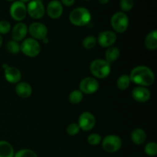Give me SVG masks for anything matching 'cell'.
Segmentation results:
<instances>
[{"label": "cell", "instance_id": "4", "mask_svg": "<svg viewBox=\"0 0 157 157\" xmlns=\"http://www.w3.org/2000/svg\"><path fill=\"white\" fill-rule=\"evenodd\" d=\"M110 24L115 32L124 33L128 29L129 18L125 12H117L112 15Z\"/></svg>", "mask_w": 157, "mask_h": 157}, {"label": "cell", "instance_id": "24", "mask_svg": "<svg viewBox=\"0 0 157 157\" xmlns=\"http://www.w3.org/2000/svg\"><path fill=\"white\" fill-rule=\"evenodd\" d=\"M97 38L93 35H89L87 36L84 40H83V47L87 50H90V49L94 48L97 44Z\"/></svg>", "mask_w": 157, "mask_h": 157}, {"label": "cell", "instance_id": "11", "mask_svg": "<svg viewBox=\"0 0 157 157\" xmlns=\"http://www.w3.org/2000/svg\"><path fill=\"white\" fill-rule=\"evenodd\" d=\"M78 126L84 131H89L94 127L96 119L90 112H84L81 113L78 119Z\"/></svg>", "mask_w": 157, "mask_h": 157}, {"label": "cell", "instance_id": "2", "mask_svg": "<svg viewBox=\"0 0 157 157\" xmlns=\"http://www.w3.org/2000/svg\"><path fill=\"white\" fill-rule=\"evenodd\" d=\"M91 14L84 7H78L73 9L69 15V21L75 26H84L90 23Z\"/></svg>", "mask_w": 157, "mask_h": 157}, {"label": "cell", "instance_id": "21", "mask_svg": "<svg viewBox=\"0 0 157 157\" xmlns=\"http://www.w3.org/2000/svg\"><path fill=\"white\" fill-rule=\"evenodd\" d=\"M120 55H121V52L119 48L115 46H111V47H109L106 51L105 60L110 64L116 61L119 58Z\"/></svg>", "mask_w": 157, "mask_h": 157}, {"label": "cell", "instance_id": "27", "mask_svg": "<svg viewBox=\"0 0 157 157\" xmlns=\"http://www.w3.org/2000/svg\"><path fill=\"white\" fill-rule=\"evenodd\" d=\"M134 6V1L133 0H121L120 2V7L123 12H130Z\"/></svg>", "mask_w": 157, "mask_h": 157}, {"label": "cell", "instance_id": "16", "mask_svg": "<svg viewBox=\"0 0 157 157\" xmlns=\"http://www.w3.org/2000/svg\"><path fill=\"white\" fill-rule=\"evenodd\" d=\"M28 34V26L25 23L18 22L13 27L12 30V38L15 41H21L24 39Z\"/></svg>", "mask_w": 157, "mask_h": 157}, {"label": "cell", "instance_id": "38", "mask_svg": "<svg viewBox=\"0 0 157 157\" xmlns=\"http://www.w3.org/2000/svg\"><path fill=\"white\" fill-rule=\"evenodd\" d=\"M86 1H90V0H86Z\"/></svg>", "mask_w": 157, "mask_h": 157}, {"label": "cell", "instance_id": "39", "mask_svg": "<svg viewBox=\"0 0 157 157\" xmlns=\"http://www.w3.org/2000/svg\"></svg>", "mask_w": 157, "mask_h": 157}, {"label": "cell", "instance_id": "12", "mask_svg": "<svg viewBox=\"0 0 157 157\" xmlns=\"http://www.w3.org/2000/svg\"><path fill=\"white\" fill-rule=\"evenodd\" d=\"M117 41V35L113 31H104L100 32L97 41L103 48L111 47Z\"/></svg>", "mask_w": 157, "mask_h": 157}, {"label": "cell", "instance_id": "14", "mask_svg": "<svg viewBox=\"0 0 157 157\" xmlns=\"http://www.w3.org/2000/svg\"><path fill=\"white\" fill-rule=\"evenodd\" d=\"M47 13L52 19H58L63 13V6L61 2L52 0L47 6Z\"/></svg>", "mask_w": 157, "mask_h": 157}, {"label": "cell", "instance_id": "9", "mask_svg": "<svg viewBox=\"0 0 157 157\" xmlns=\"http://www.w3.org/2000/svg\"><path fill=\"white\" fill-rule=\"evenodd\" d=\"M28 32L31 35L32 38L35 40H41L47 37L48 28L45 25L41 22H33L28 28Z\"/></svg>", "mask_w": 157, "mask_h": 157}, {"label": "cell", "instance_id": "26", "mask_svg": "<svg viewBox=\"0 0 157 157\" xmlns=\"http://www.w3.org/2000/svg\"><path fill=\"white\" fill-rule=\"evenodd\" d=\"M146 154L150 156H154L157 154V144L155 142H150L145 146L144 148Z\"/></svg>", "mask_w": 157, "mask_h": 157}, {"label": "cell", "instance_id": "18", "mask_svg": "<svg viewBox=\"0 0 157 157\" xmlns=\"http://www.w3.org/2000/svg\"><path fill=\"white\" fill-rule=\"evenodd\" d=\"M147 140L146 132L141 128H136L131 133V140L136 145H142Z\"/></svg>", "mask_w": 157, "mask_h": 157}, {"label": "cell", "instance_id": "20", "mask_svg": "<svg viewBox=\"0 0 157 157\" xmlns=\"http://www.w3.org/2000/svg\"><path fill=\"white\" fill-rule=\"evenodd\" d=\"M15 152L12 146L6 140L0 141V157H14Z\"/></svg>", "mask_w": 157, "mask_h": 157}, {"label": "cell", "instance_id": "6", "mask_svg": "<svg viewBox=\"0 0 157 157\" xmlns=\"http://www.w3.org/2000/svg\"><path fill=\"white\" fill-rule=\"evenodd\" d=\"M122 147V140L117 135H108L102 140V147L107 153H113L117 152Z\"/></svg>", "mask_w": 157, "mask_h": 157}, {"label": "cell", "instance_id": "13", "mask_svg": "<svg viewBox=\"0 0 157 157\" xmlns=\"http://www.w3.org/2000/svg\"><path fill=\"white\" fill-rule=\"evenodd\" d=\"M5 70V78L8 82L11 84H16L20 81L21 78V74L18 68L12 66H9L7 64H3Z\"/></svg>", "mask_w": 157, "mask_h": 157}, {"label": "cell", "instance_id": "5", "mask_svg": "<svg viewBox=\"0 0 157 157\" xmlns=\"http://www.w3.org/2000/svg\"><path fill=\"white\" fill-rule=\"evenodd\" d=\"M20 49L25 55L30 58H35L41 52V45L37 40L32 38H26L20 45Z\"/></svg>", "mask_w": 157, "mask_h": 157}, {"label": "cell", "instance_id": "10", "mask_svg": "<svg viewBox=\"0 0 157 157\" xmlns=\"http://www.w3.org/2000/svg\"><path fill=\"white\" fill-rule=\"evenodd\" d=\"M79 87L80 90L83 94H92L96 93L99 89V83L95 78L87 77V78L81 80V81L80 82Z\"/></svg>", "mask_w": 157, "mask_h": 157}, {"label": "cell", "instance_id": "37", "mask_svg": "<svg viewBox=\"0 0 157 157\" xmlns=\"http://www.w3.org/2000/svg\"><path fill=\"white\" fill-rule=\"evenodd\" d=\"M6 1H9V2H15L16 0H6Z\"/></svg>", "mask_w": 157, "mask_h": 157}, {"label": "cell", "instance_id": "36", "mask_svg": "<svg viewBox=\"0 0 157 157\" xmlns=\"http://www.w3.org/2000/svg\"><path fill=\"white\" fill-rule=\"evenodd\" d=\"M20 2H21L22 3H24V4H25V3L27 2H29L31 1V0H19Z\"/></svg>", "mask_w": 157, "mask_h": 157}, {"label": "cell", "instance_id": "34", "mask_svg": "<svg viewBox=\"0 0 157 157\" xmlns=\"http://www.w3.org/2000/svg\"><path fill=\"white\" fill-rule=\"evenodd\" d=\"M2 43H3V38L2 37V35H0V48H1L2 45Z\"/></svg>", "mask_w": 157, "mask_h": 157}, {"label": "cell", "instance_id": "33", "mask_svg": "<svg viewBox=\"0 0 157 157\" xmlns=\"http://www.w3.org/2000/svg\"><path fill=\"white\" fill-rule=\"evenodd\" d=\"M109 1H110V0H98V2H99L102 5L107 4V3L109 2Z\"/></svg>", "mask_w": 157, "mask_h": 157}, {"label": "cell", "instance_id": "29", "mask_svg": "<svg viewBox=\"0 0 157 157\" xmlns=\"http://www.w3.org/2000/svg\"><path fill=\"white\" fill-rule=\"evenodd\" d=\"M102 140L101 136L98 133H92L87 136V143L91 146L98 145Z\"/></svg>", "mask_w": 157, "mask_h": 157}, {"label": "cell", "instance_id": "30", "mask_svg": "<svg viewBox=\"0 0 157 157\" xmlns=\"http://www.w3.org/2000/svg\"><path fill=\"white\" fill-rule=\"evenodd\" d=\"M80 127L78 124L75 123H72V124H69L67 127V134L70 136H76L80 131Z\"/></svg>", "mask_w": 157, "mask_h": 157}, {"label": "cell", "instance_id": "22", "mask_svg": "<svg viewBox=\"0 0 157 157\" xmlns=\"http://www.w3.org/2000/svg\"><path fill=\"white\" fill-rule=\"evenodd\" d=\"M130 82L131 81H130V76L127 75H123L118 78L117 81V86L118 89L121 90H127L130 86Z\"/></svg>", "mask_w": 157, "mask_h": 157}, {"label": "cell", "instance_id": "23", "mask_svg": "<svg viewBox=\"0 0 157 157\" xmlns=\"http://www.w3.org/2000/svg\"><path fill=\"white\" fill-rule=\"evenodd\" d=\"M83 93L80 90H74L69 95V101L73 104H78L82 101Z\"/></svg>", "mask_w": 157, "mask_h": 157}, {"label": "cell", "instance_id": "8", "mask_svg": "<svg viewBox=\"0 0 157 157\" xmlns=\"http://www.w3.org/2000/svg\"><path fill=\"white\" fill-rule=\"evenodd\" d=\"M9 13L11 17L17 21H21L27 15V8L25 4L20 1H15L11 5Z\"/></svg>", "mask_w": 157, "mask_h": 157}, {"label": "cell", "instance_id": "28", "mask_svg": "<svg viewBox=\"0 0 157 157\" xmlns=\"http://www.w3.org/2000/svg\"><path fill=\"white\" fill-rule=\"evenodd\" d=\"M14 157H38V156L32 150L29 149H23L18 150L16 153H15Z\"/></svg>", "mask_w": 157, "mask_h": 157}, {"label": "cell", "instance_id": "32", "mask_svg": "<svg viewBox=\"0 0 157 157\" xmlns=\"http://www.w3.org/2000/svg\"><path fill=\"white\" fill-rule=\"evenodd\" d=\"M75 2V0H61V3L62 4V6H67V7H70V6H73Z\"/></svg>", "mask_w": 157, "mask_h": 157}, {"label": "cell", "instance_id": "35", "mask_svg": "<svg viewBox=\"0 0 157 157\" xmlns=\"http://www.w3.org/2000/svg\"><path fill=\"white\" fill-rule=\"evenodd\" d=\"M42 41L44 43V44H46V43H48V38L47 37H46V38H44V39L42 40Z\"/></svg>", "mask_w": 157, "mask_h": 157}, {"label": "cell", "instance_id": "31", "mask_svg": "<svg viewBox=\"0 0 157 157\" xmlns=\"http://www.w3.org/2000/svg\"><path fill=\"white\" fill-rule=\"evenodd\" d=\"M11 30V24L6 20L0 21V35L8 34Z\"/></svg>", "mask_w": 157, "mask_h": 157}, {"label": "cell", "instance_id": "17", "mask_svg": "<svg viewBox=\"0 0 157 157\" xmlns=\"http://www.w3.org/2000/svg\"><path fill=\"white\" fill-rule=\"evenodd\" d=\"M15 93L20 98H28L32 95V88L28 83L20 82L15 87Z\"/></svg>", "mask_w": 157, "mask_h": 157}, {"label": "cell", "instance_id": "15", "mask_svg": "<svg viewBox=\"0 0 157 157\" xmlns=\"http://www.w3.org/2000/svg\"><path fill=\"white\" fill-rule=\"evenodd\" d=\"M132 97L136 101L140 103L147 102L150 98V92L146 87L138 86L132 91Z\"/></svg>", "mask_w": 157, "mask_h": 157}, {"label": "cell", "instance_id": "19", "mask_svg": "<svg viewBox=\"0 0 157 157\" xmlns=\"http://www.w3.org/2000/svg\"><path fill=\"white\" fill-rule=\"evenodd\" d=\"M145 47L148 50L154 51L157 48V32L156 30H153L150 32L146 37L144 41Z\"/></svg>", "mask_w": 157, "mask_h": 157}, {"label": "cell", "instance_id": "7", "mask_svg": "<svg viewBox=\"0 0 157 157\" xmlns=\"http://www.w3.org/2000/svg\"><path fill=\"white\" fill-rule=\"evenodd\" d=\"M27 8V14L34 19H40L45 13V8L41 0H31Z\"/></svg>", "mask_w": 157, "mask_h": 157}, {"label": "cell", "instance_id": "25", "mask_svg": "<svg viewBox=\"0 0 157 157\" xmlns=\"http://www.w3.org/2000/svg\"><path fill=\"white\" fill-rule=\"evenodd\" d=\"M6 49H7L9 53L13 54V55H16L21 51L20 44L17 41H14V40H11V41H8L7 44H6Z\"/></svg>", "mask_w": 157, "mask_h": 157}, {"label": "cell", "instance_id": "1", "mask_svg": "<svg viewBox=\"0 0 157 157\" xmlns=\"http://www.w3.org/2000/svg\"><path fill=\"white\" fill-rule=\"evenodd\" d=\"M130 81L143 87L152 85L155 81V75L153 71L147 66H137L134 67L129 75Z\"/></svg>", "mask_w": 157, "mask_h": 157}, {"label": "cell", "instance_id": "3", "mask_svg": "<svg viewBox=\"0 0 157 157\" xmlns=\"http://www.w3.org/2000/svg\"><path fill=\"white\" fill-rule=\"evenodd\" d=\"M90 71L97 78L104 79L109 76L111 67L110 63L105 59H95L90 63Z\"/></svg>", "mask_w": 157, "mask_h": 157}]
</instances>
